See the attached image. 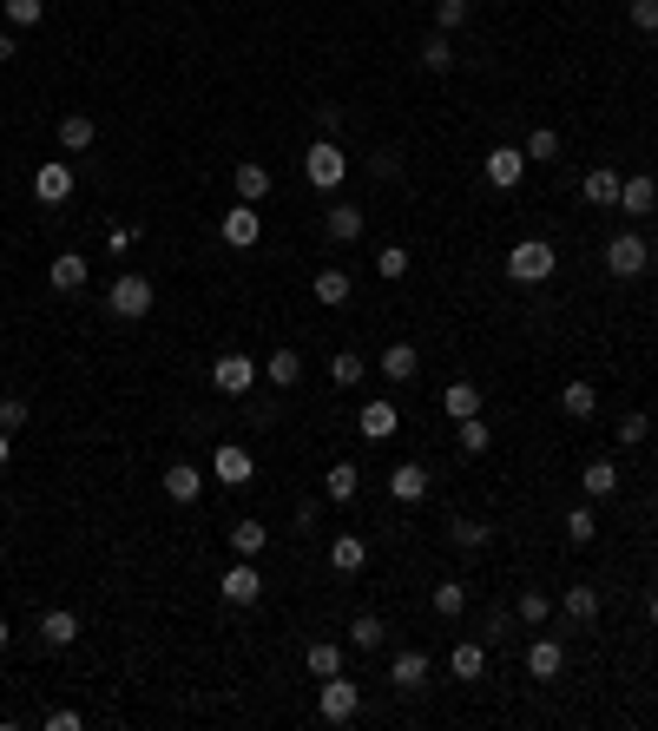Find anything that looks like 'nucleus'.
<instances>
[{"mask_svg":"<svg viewBox=\"0 0 658 731\" xmlns=\"http://www.w3.org/2000/svg\"><path fill=\"white\" fill-rule=\"evenodd\" d=\"M40 639H47L53 652H66V646L79 639V620L66 613V606H53V613H40Z\"/></svg>","mask_w":658,"mask_h":731,"instance_id":"nucleus-17","label":"nucleus"},{"mask_svg":"<svg viewBox=\"0 0 658 731\" xmlns=\"http://www.w3.org/2000/svg\"><path fill=\"white\" fill-rule=\"evenodd\" d=\"M382 376H389V382H415V376H422V356H415V343H395V350L382 356Z\"/></svg>","mask_w":658,"mask_h":731,"instance_id":"nucleus-20","label":"nucleus"},{"mask_svg":"<svg viewBox=\"0 0 658 731\" xmlns=\"http://www.w3.org/2000/svg\"><path fill=\"white\" fill-rule=\"evenodd\" d=\"M645 429H652L645 415H619V442H626V448H639V442H645Z\"/></svg>","mask_w":658,"mask_h":731,"instance_id":"nucleus-48","label":"nucleus"},{"mask_svg":"<svg viewBox=\"0 0 658 731\" xmlns=\"http://www.w3.org/2000/svg\"><path fill=\"white\" fill-rule=\"evenodd\" d=\"M487 541H494V527H481V521H455V547H468V554H481Z\"/></svg>","mask_w":658,"mask_h":731,"instance_id":"nucleus-44","label":"nucleus"},{"mask_svg":"<svg viewBox=\"0 0 658 731\" xmlns=\"http://www.w3.org/2000/svg\"><path fill=\"white\" fill-rule=\"evenodd\" d=\"M349 646H356V652H376L382 646V620H376V613H362V620L349 626Z\"/></svg>","mask_w":658,"mask_h":731,"instance_id":"nucleus-40","label":"nucleus"},{"mask_svg":"<svg viewBox=\"0 0 658 731\" xmlns=\"http://www.w3.org/2000/svg\"><path fill=\"white\" fill-rule=\"evenodd\" d=\"M316 712H323L329 725H349V718L362 712V692L343 679V672H336V679H323V692H316Z\"/></svg>","mask_w":658,"mask_h":731,"instance_id":"nucleus-5","label":"nucleus"},{"mask_svg":"<svg viewBox=\"0 0 658 731\" xmlns=\"http://www.w3.org/2000/svg\"><path fill=\"white\" fill-rule=\"evenodd\" d=\"M593 534H599L593 508H573V514H566V541H573V547H586V541H593Z\"/></svg>","mask_w":658,"mask_h":731,"instance_id":"nucleus-42","label":"nucleus"},{"mask_svg":"<svg viewBox=\"0 0 658 731\" xmlns=\"http://www.w3.org/2000/svg\"><path fill=\"white\" fill-rule=\"evenodd\" d=\"M389 494H395V501H422V494H428V468H415V461H402V468H395V475H389Z\"/></svg>","mask_w":658,"mask_h":731,"instance_id":"nucleus-21","label":"nucleus"},{"mask_svg":"<svg viewBox=\"0 0 658 731\" xmlns=\"http://www.w3.org/2000/svg\"><path fill=\"white\" fill-rule=\"evenodd\" d=\"M329 567H336V573H362V567H369L362 534H336V541H329Z\"/></svg>","mask_w":658,"mask_h":731,"instance_id":"nucleus-16","label":"nucleus"},{"mask_svg":"<svg viewBox=\"0 0 658 731\" xmlns=\"http://www.w3.org/2000/svg\"><path fill=\"white\" fill-rule=\"evenodd\" d=\"M329 238H336V244H356L362 238V205H336V211H329Z\"/></svg>","mask_w":658,"mask_h":731,"instance_id":"nucleus-26","label":"nucleus"},{"mask_svg":"<svg viewBox=\"0 0 658 731\" xmlns=\"http://www.w3.org/2000/svg\"><path fill=\"white\" fill-rule=\"evenodd\" d=\"M231 185H237V198H244V205H257V198H264V191H270V172H264V165H257V159H244V165H237V172H231Z\"/></svg>","mask_w":658,"mask_h":731,"instance_id":"nucleus-19","label":"nucleus"},{"mask_svg":"<svg viewBox=\"0 0 658 731\" xmlns=\"http://www.w3.org/2000/svg\"><path fill=\"white\" fill-rule=\"evenodd\" d=\"M468 0H435V20H441V33H455V27H468Z\"/></svg>","mask_w":658,"mask_h":731,"instance_id":"nucleus-45","label":"nucleus"},{"mask_svg":"<svg viewBox=\"0 0 658 731\" xmlns=\"http://www.w3.org/2000/svg\"><path fill=\"white\" fill-rule=\"evenodd\" d=\"M461 448H468V455H487V422H481V415L461 422Z\"/></svg>","mask_w":658,"mask_h":731,"instance_id":"nucleus-47","label":"nucleus"},{"mask_svg":"<svg viewBox=\"0 0 658 731\" xmlns=\"http://www.w3.org/2000/svg\"><path fill=\"white\" fill-rule=\"evenodd\" d=\"M566 620H593V613H599V593L593 587H586V580H580V587H566Z\"/></svg>","mask_w":658,"mask_h":731,"instance_id":"nucleus-36","label":"nucleus"},{"mask_svg":"<svg viewBox=\"0 0 658 731\" xmlns=\"http://www.w3.org/2000/svg\"><path fill=\"white\" fill-rule=\"evenodd\" d=\"M257 376H264V369H257V363H251V356H244V350H224L218 363H211V382H218L224 396H244V389H251Z\"/></svg>","mask_w":658,"mask_h":731,"instance_id":"nucleus-6","label":"nucleus"},{"mask_svg":"<svg viewBox=\"0 0 658 731\" xmlns=\"http://www.w3.org/2000/svg\"><path fill=\"white\" fill-rule=\"evenodd\" d=\"M93 119H86V112H66V119H60V145H66V152H86V145H93Z\"/></svg>","mask_w":658,"mask_h":731,"instance_id":"nucleus-25","label":"nucleus"},{"mask_svg":"<svg viewBox=\"0 0 658 731\" xmlns=\"http://www.w3.org/2000/svg\"><path fill=\"white\" fill-rule=\"evenodd\" d=\"M0 14L14 20V27H40L47 20V0H0Z\"/></svg>","mask_w":658,"mask_h":731,"instance_id":"nucleus-37","label":"nucleus"},{"mask_svg":"<svg viewBox=\"0 0 658 731\" xmlns=\"http://www.w3.org/2000/svg\"><path fill=\"white\" fill-rule=\"evenodd\" d=\"M422 66H428V73H448V66H455V47H448V33H428Z\"/></svg>","mask_w":658,"mask_h":731,"instance_id":"nucleus-38","label":"nucleus"},{"mask_svg":"<svg viewBox=\"0 0 658 731\" xmlns=\"http://www.w3.org/2000/svg\"><path fill=\"white\" fill-rule=\"evenodd\" d=\"M257 238H264V218H257L251 205H237V211H224V244H231V251H251Z\"/></svg>","mask_w":658,"mask_h":731,"instance_id":"nucleus-12","label":"nucleus"},{"mask_svg":"<svg viewBox=\"0 0 658 731\" xmlns=\"http://www.w3.org/2000/svg\"><path fill=\"white\" fill-rule=\"evenodd\" d=\"M645 620H652V626H658V593H652V600H645Z\"/></svg>","mask_w":658,"mask_h":731,"instance_id":"nucleus-56","label":"nucleus"},{"mask_svg":"<svg viewBox=\"0 0 658 731\" xmlns=\"http://www.w3.org/2000/svg\"><path fill=\"white\" fill-rule=\"evenodd\" d=\"M376 271H382V277H408V251H402V244H382Z\"/></svg>","mask_w":658,"mask_h":731,"instance_id":"nucleus-46","label":"nucleus"},{"mask_svg":"<svg viewBox=\"0 0 658 731\" xmlns=\"http://www.w3.org/2000/svg\"><path fill=\"white\" fill-rule=\"evenodd\" d=\"M520 152H527V159H560V132H553V126H533V139L520 145Z\"/></svg>","mask_w":658,"mask_h":731,"instance_id":"nucleus-41","label":"nucleus"},{"mask_svg":"<svg viewBox=\"0 0 658 731\" xmlns=\"http://www.w3.org/2000/svg\"><path fill=\"white\" fill-rule=\"evenodd\" d=\"M632 27H639V33L658 27V0H632Z\"/></svg>","mask_w":658,"mask_h":731,"instance_id":"nucleus-49","label":"nucleus"},{"mask_svg":"<svg viewBox=\"0 0 658 731\" xmlns=\"http://www.w3.org/2000/svg\"><path fill=\"white\" fill-rule=\"evenodd\" d=\"M448 666H455V679H481V672H487V646H474V639H468V646H455Z\"/></svg>","mask_w":658,"mask_h":731,"instance_id":"nucleus-34","label":"nucleus"},{"mask_svg":"<svg viewBox=\"0 0 658 731\" xmlns=\"http://www.w3.org/2000/svg\"><path fill=\"white\" fill-rule=\"evenodd\" d=\"M20 422H27V402L7 396V402H0V429H20Z\"/></svg>","mask_w":658,"mask_h":731,"instance_id":"nucleus-50","label":"nucleus"},{"mask_svg":"<svg viewBox=\"0 0 658 731\" xmlns=\"http://www.w3.org/2000/svg\"><path fill=\"white\" fill-rule=\"evenodd\" d=\"M343 172H349V159L336 152V139H316L310 152H303V178H310L316 191H336V185H343Z\"/></svg>","mask_w":658,"mask_h":731,"instance_id":"nucleus-2","label":"nucleus"},{"mask_svg":"<svg viewBox=\"0 0 658 731\" xmlns=\"http://www.w3.org/2000/svg\"><path fill=\"white\" fill-rule=\"evenodd\" d=\"M14 60V33H0V66Z\"/></svg>","mask_w":658,"mask_h":731,"instance_id":"nucleus-55","label":"nucleus"},{"mask_svg":"<svg viewBox=\"0 0 658 731\" xmlns=\"http://www.w3.org/2000/svg\"><path fill=\"white\" fill-rule=\"evenodd\" d=\"M356 429H362V442H389V435L402 429V415H395V402H362Z\"/></svg>","mask_w":658,"mask_h":731,"instance_id":"nucleus-11","label":"nucleus"},{"mask_svg":"<svg viewBox=\"0 0 658 731\" xmlns=\"http://www.w3.org/2000/svg\"><path fill=\"white\" fill-rule=\"evenodd\" d=\"M7 455H14V429H0V468H7Z\"/></svg>","mask_w":658,"mask_h":731,"instance_id":"nucleus-54","label":"nucleus"},{"mask_svg":"<svg viewBox=\"0 0 658 731\" xmlns=\"http://www.w3.org/2000/svg\"><path fill=\"white\" fill-rule=\"evenodd\" d=\"M441 409L455 415V422H468V415H481V389H474V382H448V396H441Z\"/></svg>","mask_w":658,"mask_h":731,"instance_id":"nucleus-22","label":"nucleus"},{"mask_svg":"<svg viewBox=\"0 0 658 731\" xmlns=\"http://www.w3.org/2000/svg\"><path fill=\"white\" fill-rule=\"evenodd\" d=\"M79 725H86V718L66 712V705H60V712H47V731H79Z\"/></svg>","mask_w":658,"mask_h":731,"instance_id":"nucleus-53","label":"nucleus"},{"mask_svg":"<svg viewBox=\"0 0 658 731\" xmlns=\"http://www.w3.org/2000/svg\"><path fill=\"white\" fill-rule=\"evenodd\" d=\"M0 646H7V620H0Z\"/></svg>","mask_w":658,"mask_h":731,"instance_id":"nucleus-57","label":"nucleus"},{"mask_svg":"<svg viewBox=\"0 0 658 731\" xmlns=\"http://www.w3.org/2000/svg\"><path fill=\"white\" fill-rule=\"evenodd\" d=\"M514 613H520V620H527V626H547L553 600H547V593H520V600H514Z\"/></svg>","mask_w":658,"mask_h":731,"instance_id":"nucleus-43","label":"nucleus"},{"mask_svg":"<svg viewBox=\"0 0 658 731\" xmlns=\"http://www.w3.org/2000/svg\"><path fill=\"white\" fill-rule=\"evenodd\" d=\"M316 303H323V310H336V303H349V277L336 271V264H329V271H316Z\"/></svg>","mask_w":658,"mask_h":731,"instance_id":"nucleus-23","label":"nucleus"},{"mask_svg":"<svg viewBox=\"0 0 658 731\" xmlns=\"http://www.w3.org/2000/svg\"><path fill=\"white\" fill-rule=\"evenodd\" d=\"M553 264H560V257H553L547 238H527V244H514V251H507V277H514V284H547Z\"/></svg>","mask_w":658,"mask_h":731,"instance_id":"nucleus-1","label":"nucleus"},{"mask_svg":"<svg viewBox=\"0 0 658 731\" xmlns=\"http://www.w3.org/2000/svg\"><path fill=\"white\" fill-rule=\"evenodd\" d=\"M264 541H270V534H264V521H237V527H231V547H237L244 560H257V554H264Z\"/></svg>","mask_w":658,"mask_h":731,"instance_id":"nucleus-31","label":"nucleus"},{"mask_svg":"<svg viewBox=\"0 0 658 731\" xmlns=\"http://www.w3.org/2000/svg\"><path fill=\"white\" fill-rule=\"evenodd\" d=\"M389 685H395V692H422V685H428V652H395Z\"/></svg>","mask_w":658,"mask_h":731,"instance_id":"nucleus-14","label":"nucleus"},{"mask_svg":"<svg viewBox=\"0 0 658 731\" xmlns=\"http://www.w3.org/2000/svg\"><path fill=\"white\" fill-rule=\"evenodd\" d=\"M132 238H139V231H132V224H112V231H106V244H112V257H119V251H132Z\"/></svg>","mask_w":658,"mask_h":731,"instance_id":"nucleus-52","label":"nucleus"},{"mask_svg":"<svg viewBox=\"0 0 658 731\" xmlns=\"http://www.w3.org/2000/svg\"><path fill=\"white\" fill-rule=\"evenodd\" d=\"M264 376L277 382V389H290V382L303 376V356H297V350H277V356H270V363H264Z\"/></svg>","mask_w":658,"mask_h":731,"instance_id":"nucleus-33","label":"nucleus"},{"mask_svg":"<svg viewBox=\"0 0 658 731\" xmlns=\"http://www.w3.org/2000/svg\"><path fill=\"white\" fill-rule=\"evenodd\" d=\"M316 126H323V139H336V126H343V106H316Z\"/></svg>","mask_w":658,"mask_h":731,"instance_id":"nucleus-51","label":"nucleus"},{"mask_svg":"<svg viewBox=\"0 0 658 731\" xmlns=\"http://www.w3.org/2000/svg\"><path fill=\"white\" fill-rule=\"evenodd\" d=\"M560 409L566 415H593L599 409V389H593V382H566V389H560Z\"/></svg>","mask_w":658,"mask_h":731,"instance_id":"nucleus-30","label":"nucleus"},{"mask_svg":"<svg viewBox=\"0 0 658 731\" xmlns=\"http://www.w3.org/2000/svg\"><path fill=\"white\" fill-rule=\"evenodd\" d=\"M53 290H79V284H86V257H79V251H66V257H53Z\"/></svg>","mask_w":658,"mask_h":731,"instance_id":"nucleus-27","label":"nucleus"},{"mask_svg":"<svg viewBox=\"0 0 658 731\" xmlns=\"http://www.w3.org/2000/svg\"><path fill=\"white\" fill-rule=\"evenodd\" d=\"M211 475H218L224 488H244V481L257 475V468H251V448H237V442H218V455H211Z\"/></svg>","mask_w":658,"mask_h":731,"instance_id":"nucleus-9","label":"nucleus"},{"mask_svg":"<svg viewBox=\"0 0 658 731\" xmlns=\"http://www.w3.org/2000/svg\"><path fill=\"white\" fill-rule=\"evenodd\" d=\"M33 198H40V205H66V198H73V165L47 159L40 172H33Z\"/></svg>","mask_w":658,"mask_h":731,"instance_id":"nucleus-8","label":"nucleus"},{"mask_svg":"<svg viewBox=\"0 0 658 731\" xmlns=\"http://www.w3.org/2000/svg\"><path fill=\"white\" fill-rule=\"evenodd\" d=\"M310 672L316 679H336V672H343V646H336V639H316L310 646Z\"/></svg>","mask_w":658,"mask_h":731,"instance_id":"nucleus-29","label":"nucleus"},{"mask_svg":"<svg viewBox=\"0 0 658 731\" xmlns=\"http://www.w3.org/2000/svg\"><path fill=\"white\" fill-rule=\"evenodd\" d=\"M435 613L441 620H461V613H468V587H461V580H435Z\"/></svg>","mask_w":658,"mask_h":731,"instance_id":"nucleus-24","label":"nucleus"},{"mask_svg":"<svg viewBox=\"0 0 658 731\" xmlns=\"http://www.w3.org/2000/svg\"><path fill=\"white\" fill-rule=\"evenodd\" d=\"M362 376H369V363H362L356 350H343V356H336V363H329V382H336V389H356Z\"/></svg>","mask_w":658,"mask_h":731,"instance_id":"nucleus-32","label":"nucleus"},{"mask_svg":"<svg viewBox=\"0 0 658 731\" xmlns=\"http://www.w3.org/2000/svg\"><path fill=\"white\" fill-rule=\"evenodd\" d=\"M560 666H566V646H560V639H533V646H527V672H533L540 685L560 679Z\"/></svg>","mask_w":658,"mask_h":731,"instance_id":"nucleus-13","label":"nucleus"},{"mask_svg":"<svg viewBox=\"0 0 658 731\" xmlns=\"http://www.w3.org/2000/svg\"><path fill=\"white\" fill-rule=\"evenodd\" d=\"M586 494H612V488H619V468H612V461H586Z\"/></svg>","mask_w":658,"mask_h":731,"instance_id":"nucleus-39","label":"nucleus"},{"mask_svg":"<svg viewBox=\"0 0 658 731\" xmlns=\"http://www.w3.org/2000/svg\"><path fill=\"white\" fill-rule=\"evenodd\" d=\"M165 494L185 508V501H198V494H204V475L191 468V461H172V468H165Z\"/></svg>","mask_w":658,"mask_h":731,"instance_id":"nucleus-15","label":"nucleus"},{"mask_svg":"<svg viewBox=\"0 0 658 731\" xmlns=\"http://www.w3.org/2000/svg\"><path fill=\"white\" fill-rule=\"evenodd\" d=\"M356 488H362V468L356 461H336L329 468V501H356Z\"/></svg>","mask_w":658,"mask_h":731,"instance_id":"nucleus-28","label":"nucleus"},{"mask_svg":"<svg viewBox=\"0 0 658 731\" xmlns=\"http://www.w3.org/2000/svg\"><path fill=\"white\" fill-rule=\"evenodd\" d=\"M658 205V185L652 178H619V211H632V218H639V211H652Z\"/></svg>","mask_w":658,"mask_h":731,"instance_id":"nucleus-18","label":"nucleus"},{"mask_svg":"<svg viewBox=\"0 0 658 731\" xmlns=\"http://www.w3.org/2000/svg\"><path fill=\"white\" fill-rule=\"evenodd\" d=\"M224 600L231 606H257L264 600V573H257L244 554H237V567H224Z\"/></svg>","mask_w":658,"mask_h":731,"instance_id":"nucleus-7","label":"nucleus"},{"mask_svg":"<svg viewBox=\"0 0 658 731\" xmlns=\"http://www.w3.org/2000/svg\"><path fill=\"white\" fill-rule=\"evenodd\" d=\"M586 205H619V172H586Z\"/></svg>","mask_w":658,"mask_h":731,"instance_id":"nucleus-35","label":"nucleus"},{"mask_svg":"<svg viewBox=\"0 0 658 731\" xmlns=\"http://www.w3.org/2000/svg\"><path fill=\"white\" fill-rule=\"evenodd\" d=\"M645 264H652V244H645L639 231H619V238L606 244V271L612 277H645Z\"/></svg>","mask_w":658,"mask_h":731,"instance_id":"nucleus-4","label":"nucleus"},{"mask_svg":"<svg viewBox=\"0 0 658 731\" xmlns=\"http://www.w3.org/2000/svg\"><path fill=\"white\" fill-rule=\"evenodd\" d=\"M152 297H158V290L145 284V277H119V284L106 290V310H112V317H126V323H139V317H152Z\"/></svg>","mask_w":658,"mask_h":731,"instance_id":"nucleus-3","label":"nucleus"},{"mask_svg":"<svg viewBox=\"0 0 658 731\" xmlns=\"http://www.w3.org/2000/svg\"><path fill=\"white\" fill-rule=\"evenodd\" d=\"M520 172H527V152H514V145H494V152H487V185L494 191H514Z\"/></svg>","mask_w":658,"mask_h":731,"instance_id":"nucleus-10","label":"nucleus"}]
</instances>
